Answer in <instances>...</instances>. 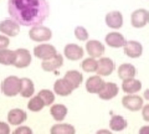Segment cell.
<instances>
[{
  "label": "cell",
  "instance_id": "obj_1",
  "mask_svg": "<svg viewBox=\"0 0 149 134\" xmlns=\"http://www.w3.org/2000/svg\"><path fill=\"white\" fill-rule=\"evenodd\" d=\"M8 11L11 19L22 26L41 25L49 16L47 0H9Z\"/></svg>",
  "mask_w": 149,
  "mask_h": 134
},
{
  "label": "cell",
  "instance_id": "obj_2",
  "mask_svg": "<svg viewBox=\"0 0 149 134\" xmlns=\"http://www.w3.org/2000/svg\"><path fill=\"white\" fill-rule=\"evenodd\" d=\"M21 78L16 76H9L1 82V92L6 97H15L20 93Z\"/></svg>",
  "mask_w": 149,
  "mask_h": 134
},
{
  "label": "cell",
  "instance_id": "obj_3",
  "mask_svg": "<svg viewBox=\"0 0 149 134\" xmlns=\"http://www.w3.org/2000/svg\"><path fill=\"white\" fill-rule=\"evenodd\" d=\"M29 36L31 40L37 41V42H45V41H49L52 37V31L46 26L37 25V26H32L30 29Z\"/></svg>",
  "mask_w": 149,
  "mask_h": 134
},
{
  "label": "cell",
  "instance_id": "obj_4",
  "mask_svg": "<svg viewBox=\"0 0 149 134\" xmlns=\"http://www.w3.org/2000/svg\"><path fill=\"white\" fill-rule=\"evenodd\" d=\"M122 104L130 112H137L143 108V98L138 94H125L122 98Z\"/></svg>",
  "mask_w": 149,
  "mask_h": 134
},
{
  "label": "cell",
  "instance_id": "obj_5",
  "mask_svg": "<svg viewBox=\"0 0 149 134\" xmlns=\"http://www.w3.org/2000/svg\"><path fill=\"white\" fill-rule=\"evenodd\" d=\"M130 22L134 27H144L149 22V11L146 9H138V10L133 11L132 16H130Z\"/></svg>",
  "mask_w": 149,
  "mask_h": 134
},
{
  "label": "cell",
  "instance_id": "obj_6",
  "mask_svg": "<svg viewBox=\"0 0 149 134\" xmlns=\"http://www.w3.org/2000/svg\"><path fill=\"white\" fill-rule=\"evenodd\" d=\"M56 53H57V51H56L55 46L50 45V44L37 45V46H35V49H34V55L37 58H41L42 61L44 60L51 58L52 56H55Z\"/></svg>",
  "mask_w": 149,
  "mask_h": 134
},
{
  "label": "cell",
  "instance_id": "obj_7",
  "mask_svg": "<svg viewBox=\"0 0 149 134\" xmlns=\"http://www.w3.org/2000/svg\"><path fill=\"white\" fill-rule=\"evenodd\" d=\"M0 32H3L5 36L14 37L20 32V25L15 22L13 19H6L0 22Z\"/></svg>",
  "mask_w": 149,
  "mask_h": 134
},
{
  "label": "cell",
  "instance_id": "obj_8",
  "mask_svg": "<svg viewBox=\"0 0 149 134\" xmlns=\"http://www.w3.org/2000/svg\"><path fill=\"white\" fill-rule=\"evenodd\" d=\"M31 63V55L26 49H17L15 50V62L14 66L17 68H25L30 66Z\"/></svg>",
  "mask_w": 149,
  "mask_h": 134
},
{
  "label": "cell",
  "instance_id": "obj_9",
  "mask_svg": "<svg viewBox=\"0 0 149 134\" xmlns=\"http://www.w3.org/2000/svg\"><path fill=\"white\" fill-rule=\"evenodd\" d=\"M62 65H63V56L60 53H56L55 56H52L51 58L44 60V61L41 62V67H42V70L46 72H52V71H56L57 68H60Z\"/></svg>",
  "mask_w": 149,
  "mask_h": 134
},
{
  "label": "cell",
  "instance_id": "obj_10",
  "mask_svg": "<svg viewBox=\"0 0 149 134\" xmlns=\"http://www.w3.org/2000/svg\"><path fill=\"white\" fill-rule=\"evenodd\" d=\"M86 51L92 58H98L104 53V46L97 40H90L86 42Z\"/></svg>",
  "mask_w": 149,
  "mask_h": 134
},
{
  "label": "cell",
  "instance_id": "obj_11",
  "mask_svg": "<svg viewBox=\"0 0 149 134\" xmlns=\"http://www.w3.org/2000/svg\"><path fill=\"white\" fill-rule=\"evenodd\" d=\"M27 115L26 112L22 110L20 108H13L9 110L8 113V122H9V126H20L26 121Z\"/></svg>",
  "mask_w": 149,
  "mask_h": 134
},
{
  "label": "cell",
  "instance_id": "obj_12",
  "mask_svg": "<svg viewBox=\"0 0 149 134\" xmlns=\"http://www.w3.org/2000/svg\"><path fill=\"white\" fill-rule=\"evenodd\" d=\"M123 47L124 53L130 58L141 57L143 53V46L141 42H137V41H127Z\"/></svg>",
  "mask_w": 149,
  "mask_h": 134
},
{
  "label": "cell",
  "instance_id": "obj_13",
  "mask_svg": "<svg viewBox=\"0 0 149 134\" xmlns=\"http://www.w3.org/2000/svg\"><path fill=\"white\" fill-rule=\"evenodd\" d=\"M83 53H85L83 52V49L76 44H68L65 46V50H63L65 57H67L71 61H77V60L82 58Z\"/></svg>",
  "mask_w": 149,
  "mask_h": 134
},
{
  "label": "cell",
  "instance_id": "obj_14",
  "mask_svg": "<svg viewBox=\"0 0 149 134\" xmlns=\"http://www.w3.org/2000/svg\"><path fill=\"white\" fill-rule=\"evenodd\" d=\"M104 86V81L102 80V77L96 75V76H91L88 77V80L86 81V90L88 93H97L98 94Z\"/></svg>",
  "mask_w": 149,
  "mask_h": 134
},
{
  "label": "cell",
  "instance_id": "obj_15",
  "mask_svg": "<svg viewBox=\"0 0 149 134\" xmlns=\"http://www.w3.org/2000/svg\"><path fill=\"white\" fill-rule=\"evenodd\" d=\"M118 86L113 82H104V86L103 88L101 90V92L98 93L100 98L103 99V101H109L112 98H114L118 94Z\"/></svg>",
  "mask_w": 149,
  "mask_h": 134
},
{
  "label": "cell",
  "instance_id": "obj_16",
  "mask_svg": "<svg viewBox=\"0 0 149 134\" xmlns=\"http://www.w3.org/2000/svg\"><path fill=\"white\" fill-rule=\"evenodd\" d=\"M114 70V62L109 57H101L97 67V75L98 76H109Z\"/></svg>",
  "mask_w": 149,
  "mask_h": 134
},
{
  "label": "cell",
  "instance_id": "obj_17",
  "mask_svg": "<svg viewBox=\"0 0 149 134\" xmlns=\"http://www.w3.org/2000/svg\"><path fill=\"white\" fill-rule=\"evenodd\" d=\"M73 91H74L73 87L70 85V83L65 80V78H60V80L56 81L55 85H54V92L56 94H58V96L66 97V96L71 94Z\"/></svg>",
  "mask_w": 149,
  "mask_h": 134
},
{
  "label": "cell",
  "instance_id": "obj_18",
  "mask_svg": "<svg viewBox=\"0 0 149 134\" xmlns=\"http://www.w3.org/2000/svg\"><path fill=\"white\" fill-rule=\"evenodd\" d=\"M106 24L111 29H119L123 25V15L119 11H112L106 15Z\"/></svg>",
  "mask_w": 149,
  "mask_h": 134
},
{
  "label": "cell",
  "instance_id": "obj_19",
  "mask_svg": "<svg viewBox=\"0 0 149 134\" xmlns=\"http://www.w3.org/2000/svg\"><path fill=\"white\" fill-rule=\"evenodd\" d=\"M136 75H137V70L132 63H123L118 67V77L123 81L134 78Z\"/></svg>",
  "mask_w": 149,
  "mask_h": 134
},
{
  "label": "cell",
  "instance_id": "obj_20",
  "mask_svg": "<svg viewBox=\"0 0 149 134\" xmlns=\"http://www.w3.org/2000/svg\"><path fill=\"white\" fill-rule=\"evenodd\" d=\"M106 42L111 47L117 49V47H123L127 41H125L124 36L122 34H119V32H109L106 36Z\"/></svg>",
  "mask_w": 149,
  "mask_h": 134
},
{
  "label": "cell",
  "instance_id": "obj_21",
  "mask_svg": "<svg viewBox=\"0 0 149 134\" xmlns=\"http://www.w3.org/2000/svg\"><path fill=\"white\" fill-rule=\"evenodd\" d=\"M142 88V82L136 78H130L122 82V90L127 94H136Z\"/></svg>",
  "mask_w": 149,
  "mask_h": 134
},
{
  "label": "cell",
  "instance_id": "obj_22",
  "mask_svg": "<svg viewBox=\"0 0 149 134\" xmlns=\"http://www.w3.org/2000/svg\"><path fill=\"white\" fill-rule=\"evenodd\" d=\"M68 109L65 104L61 103H57V104H52L50 108V113L52 115V118L55 119L56 122H62L67 115Z\"/></svg>",
  "mask_w": 149,
  "mask_h": 134
},
{
  "label": "cell",
  "instance_id": "obj_23",
  "mask_svg": "<svg viewBox=\"0 0 149 134\" xmlns=\"http://www.w3.org/2000/svg\"><path fill=\"white\" fill-rule=\"evenodd\" d=\"M63 78L66 80L70 85H71L73 87V90H77L78 87L81 86V83L83 81V76L81 72H78L76 70H72V71H67L66 73H65Z\"/></svg>",
  "mask_w": 149,
  "mask_h": 134
},
{
  "label": "cell",
  "instance_id": "obj_24",
  "mask_svg": "<svg viewBox=\"0 0 149 134\" xmlns=\"http://www.w3.org/2000/svg\"><path fill=\"white\" fill-rule=\"evenodd\" d=\"M35 93V85L30 78L24 77L21 78V90H20V94L24 98H30Z\"/></svg>",
  "mask_w": 149,
  "mask_h": 134
},
{
  "label": "cell",
  "instance_id": "obj_25",
  "mask_svg": "<svg viewBox=\"0 0 149 134\" xmlns=\"http://www.w3.org/2000/svg\"><path fill=\"white\" fill-rule=\"evenodd\" d=\"M51 134H74L76 129L72 124L68 123H56L51 127Z\"/></svg>",
  "mask_w": 149,
  "mask_h": 134
},
{
  "label": "cell",
  "instance_id": "obj_26",
  "mask_svg": "<svg viewBox=\"0 0 149 134\" xmlns=\"http://www.w3.org/2000/svg\"><path fill=\"white\" fill-rule=\"evenodd\" d=\"M128 123L125 121V118L122 117V115H113L109 121V128L114 132H120L124 131L127 128Z\"/></svg>",
  "mask_w": 149,
  "mask_h": 134
},
{
  "label": "cell",
  "instance_id": "obj_27",
  "mask_svg": "<svg viewBox=\"0 0 149 134\" xmlns=\"http://www.w3.org/2000/svg\"><path fill=\"white\" fill-rule=\"evenodd\" d=\"M14 62H15V51H11V50H0V63L4 65V66H14Z\"/></svg>",
  "mask_w": 149,
  "mask_h": 134
},
{
  "label": "cell",
  "instance_id": "obj_28",
  "mask_svg": "<svg viewBox=\"0 0 149 134\" xmlns=\"http://www.w3.org/2000/svg\"><path fill=\"white\" fill-rule=\"evenodd\" d=\"M44 107L45 103L39 96H32L30 101L27 102V109L31 110V112H40L41 109H44Z\"/></svg>",
  "mask_w": 149,
  "mask_h": 134
},
{
  "label": "cell",
  "instance_id": "obj_29",
  "mask_svg": "<svg viewBox=\"0 0 149 134\" xmlns=\"http://www.w3.org/2000/svg\"><path fill=\"white\" fill-rule=\"evenodd\" d=\"M37 96L42 99V102L45 103V107L46 106L54 104V102H55V93L50 90H41L39 93H37Z\"/></svg>",
  "mask_w": 149,
  "mask_h": 134
},
{
  "label": "cell",
  "instance_id": "obj_30",
  "mask_svg": "<svg viewBox=\"0 0 149 134\" xmlns=\"http://www.w3.org/2000/svg\"><path fill=\"white\" fill-rule=\"evenodd\" d=\"M97 67H98V61L96 58H92V57H88L86 60H83L82 62V70L85 72H96L97 71Z\"/></svg>",
  "mask_w": 149,
  "mask_h": 134
},
{
  "label": "cell",
  "instance_id": "obj_31",
  "mask_svg": "<svg viewBox=\"0 0 149 134\" xmlns=\"http://www.w3.org/2000/svg\"><path fill=\"white\" fill-rule=\"evenodd\" d=\"M74 36L80 41H86L88 39V32L83 26H77L76 29H74Z\"/></svg>",
  "mask_w": 149,
  "mask_h": 134
},
{
  "label": "cell",
  "instance_id": "obj_32",
  "mask_svg": "<svg viewBox=\"0 0 149 134\" xmlns=\"http://www.w3.org/2000/svg\"><path fill=\"white\" fill-rule=\"evenodd\" d=\"M13 134H34L32 129L30 127H26V126H19L15 131L13 132Z\"/></svg>",
  "mask_w": 149,
  "mask_h": 134
},
{
  "label": "cell",
  "instance_id": "obj_33",
  "mask_svg": "<svg viewBox=\"0 0 149 134\" xmlns=\"http://www.w3.org/2000/svg\"><path fill=\"white\" fill-rule=\"evenodd\" d=\"M9 44H10V40H9L8 36H5V35H0V50H5V49H8Z\"/></svg>",
  "mask_w": 149,
  "mask_h": 134
},
{
  "label": "cell",
  "instance_id": "obj_34",
  "mask_svg": "<svg viewBox=\"0 0 149 134\" xmlns=\"http://www.w3.org/2000/svg\"><path fill=\"white\" fill-rule=\"evenodd\" d=\"M0 134H10V126H9V123L0 122Z\"/></svg>",
  "mask_w": 149,
  "mask_h": 134
},
{
  "label": "cell",
  "instance_id": "obj_35",
  "mask_svg": "<svg viewBox=\"0 0 149 134\" xmlns=\"http://www.w3.org/2000/svg\"><path fill=\"white\" fill-rule=\"evenodd\" d=\"M142 115H143L144 121L149 122V104L143 106V108H142Z\"/></svg>",
  "mask_w": 149,
  "mask_h": 134
},
{
  "label": "cell",
  "instance_id": "obj_36",
  "mask_svg": "<svg viewBox=\"0 0 149 134\" xmlns=\"http://www.w3.org/2000/svg\"><path fill=\"white\" fill-rule=\"evenodd\" d=\"M139 134H149V126H143L139 129Z\"/></svg>",
  "mask_w": 149,
  "mask_h": 134
},
{
  "label": "cell",
  "instance_id": "obj_37",
  "mask_svg": "<svg viewBox=\"0 0 149 134\" xmlns=\"http://www.w3.org/2000/svg\"><path fill=\"white\" fill-rule=\"evenodd\" d=\"M96 134H113L111 131H108V129H100V131H97Z\"/></svg>",
  "mask_w": 149,
  "mask_h": 134
},
{
  "label": "cell",
  "instance_id": "obj_38",
  "mask_svg": "<svg viewBox=\"0 0 149 134\" xmlns=\"http://www.w3.org/2000/svg\"><path fill=\"white\" fill-rule=\"evenodd\" d=\"M143 97H144V98H146L147 101H149V88H148V90H146V92H144Z\"/></svg>",
  "mask_w": 149,
  "mask_h": 134
}]
</instances>
